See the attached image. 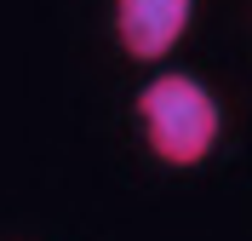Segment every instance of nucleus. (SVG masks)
I'll use <instances>...</instances> for the list:
<instances>
[{
  "label": "nucleus",
  "instance_id": "nucleus-2",
  "mask_svg": "<svg viewBox=\"0 0 252 241\" xmlns=\"http://www.w3.org/2000/svg\"><path fill=\"white\" fill-rule=\"evenodd\" d=\"M195 23V0H115V40L132 64H166Z\"/></svg>",
  "mask_w": 252,
  "mask_h": 241
},
{
  "label": "nucleus",
  "instance_id": "nucleus-1",
  "mask_svg": "<svg viewBox=\"0 0 252 241\" xmlns=\"http://www.w3.org/2000/svg\"><path fill=\"white\" fill-rule=\"evenodd\" d=\"M132 115L143 127V144L160 167H201L223 138V109L195 75L184 69H160L143 80V92L132 98Z\"/></svg>",
  "mask_w": 252,
  "mask_h": 241
}]
</instances>
